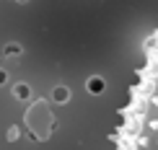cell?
Listing matches in <instances>:
<instances>
[{"label": "cell", "mask_w": 158, "mask_h": 150, "mask_svg": "<svg viewBox=\"0 0 158 150\" xmlns=\"http://www.w3.org/2000/svg\"><path fill=\"white\" fill-rule=\"evenodd\" d=\"M16 93L23 99V96H29V88H26V86H18V88H16Z\"/></svg>", "instance_id": "277c9868"}, {"label": "cell", "mask_w": 158, "mask_h": 150, "mask_svg": "<svg viewBox=\"0 0 158 150\" xmlns=\"http://www.w3.org/2000/svg\"><path fill=\"white\" fill-rule=\"evenodd\" d=\"M55 99H57V101H65V99H68V91H65V88H57V91H55Z\"/></svg>", "instance_id": "3957f363"}, {"label": "cell", "mask_w": 158, "mask_h": 150, "mask_svg": "<svg viewBox=\"0 0 158 150\" xmlns=\"http://www.w3.org/2000/svg\"><path fill=\"white\" fill-rule=\"evenodd\" d=\"M3 80H5V73H0V83H3Z\"/></svg>", "instance_id": "5b68a950"}, {"label": "cell", "mask_w": 158, "mask_h": 150, "mask_svg": "<svg viewBox=\"0 0 158 150\" xmlns=\"http://www.w3.org/2000/svg\"><path fill=\"white\" fill-rule=\"evenodd\" d=\"M111 150H158V29L145 39V57L111 137Z\"/></svg>", "instance_id": "6da1fadb"}, {"label": "cell", "mask_w": 158, "mask_h": 150, "mask_svg": "<svg viewBox=\"0 0 158 150\" xmlns=\"http://www.w3.org/2000/svg\"><path fill=\"white\" fill-rule=\"evenodd\" d=\"M26 127L34 132L36 140L49 137V132H52V114H49V109H47L44 101H36L34 106L26 111Z\"/></svg>", "instance_id": "7a4b0ae2"}, {"label": "cell", "mask_w": 158, "mask_h": 150, "mask_svg": "<svg viewBox=\"0 0 158 150\" xmlns=\"http://www.w3.org/2000/svg\"><path fill=\"white\" fill-rule=\"evenodd\" d=\"M21 3H26V0H21Z\"/></svg>", "instance_id": "8992f818"}]
</instances>
